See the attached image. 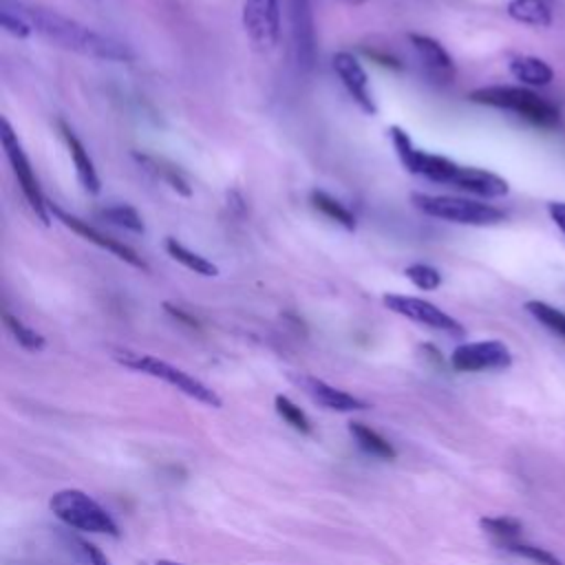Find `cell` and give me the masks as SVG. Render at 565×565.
Listing matches in <instances>:
<instances>
[{"label": "cell", "instance_id": "cell-6", "mask_svg": "<svg viewBox=\"0 0 565 565\" xmlns=\"http://www.w3.org/2000/svg\"><path fill=\"white\" fill-rule=\"evenodd\" d=\"M0 139H2V148H4V154H7L9 166H11V172H13L15 181H18V185H20V190H22V194H24L29 207H31V212L35 214V218L44 227H49L51 225L49 201H46V196H44V192L40 188V181H38V177L33 172V166H31V161H29V157H26V152H24V148H22V143H20L18 135L13 132V128H11L7 117H2V121H0Z\"/></svg>", "mask_w": 565, "mask_h": 565}, {"label": "cell", "instance_id": "cell-27", "mask_svg": "<svg viewBox=\"0 0 565 565\" xmlns=\"http://www.w3.org/2000/svg\"><path fill=\"white\" fill-rule=\"evenodd\" d=\"M479 525L483 532L499 539L501 545L510 543V541H519V536L523 532V523L516 516H483L479 521Z\"/></svg>", "mask_w": 565, "mask_h": 565}, {"label": "cell", "instance_id": "cell-5", "mask_svg": "<svg viewBox=\"0 0 565 565\" xmlns=\"http://www.w3.org/2000/svg\"><path fill=\"white\" fill-rule=\"evenodd\" d=\"M115 358L128 366V369H135V371H141L146 375H152V377H159L163 382H168L170 386L179 388L181 393L194 397L196 402L201 404H207L212 408H221L223 406V399L207 386L203 384L201 380L192 377L190 373L172 366L170 362L166 360H159L154 355H143V353H132V351H117Z\"/></svg>", "mask_w": 565, "mask_h": 565}, {"label": "cell", "instance_id": "cell-18", "mask_svg": "<svg viewBox=\"0 0 565 565\" xmlns=\"http://www.w3.org/2000/svg\"><path fill=\"white\" fill-rule=\"evenodd\" d=\"M457 170H459V163H455L452 159H448L444 154H433V152L419 150L417 157H415V163L408 172L426 177L428 181H435V183L452 185V179H455Z\"/></svg>", "mask_w": 565, "mask_h": 565}, {"label": "cell", "instance_id": "cell-23", "mask_svg": "<svg viewBox=\"0 0 565 565\" xmlns=\"http://www.w3.org/2000/svg\"><path fill=\"white\" fill-rule=\"evenodd\" d=\"M523 307L550 333L565 340V311H561V309H556V307H552L550 302H543V300H527Z\"/></svg>", "mask_w": 565, "mask_h": 565}, {"label": "cell", "instance_id": "cell-34", "mask_svg": "<svg viewBox=\"0 0 565 565\" xmlns=\"http://www.w3.org/2000/svg\"><path fill=\"white\" fill-rule=\"evenodd\" d=\"M154 565H185V563H179V561H168V558H161V561H157Z\"/></svg>", "mask_w": 565, "mask_h": 565}, {"label": "cell", "instance_id": "cell-30", "mask_svg": "<svg viewBox=\"0 0 565 565\" xmlns=\"http://www.w3.org/2000/svg\"><path fill=\"white\" fill-rule=\"evenodd\" d=\"M274 404H276L278 415H280L291 428H296L298 433H305V435L311 433V422H309V417H307L305 411H302L300 406H296L287 395H276Z\"/></svg>", "mask_w": 565, "mask_h": 565}, {"label": "cell", "instance_id": "cell-28", "mask_svg": "<svg viewBox=\"0 0 565 565\" xmlns=\"http://www.w3.org/2000/svg\"><path fill=\"white\" fill-rule=\"evenodd\" d=\"M503 547L521 558H527L536 565H563V561L552 554L550 550L545 547H539V545H532V543H523V541H510V543H503Z\"/></svg>", "mask_w": 565, "mask_h": 565}, {"label": "cell", "instance_id": "cell-8", "mask_svg": "<svg viewBox=\"0 0 565 565\" xmlns=\"http://www.w3.org/2000/svg\"><path fill=\"white\" fill-rule=\"evenodd\" d=\"M243 29L256 51H271L280 38V0H245Z\"/></svg>", "mask_w": 565, "mask_h": 565}, {"label": "cell", "instance_id": "cell-22", "mask_svg": "<svg viewBox=\"0 0 565 565\" xmlns=\"http://www.w3.org/2000/svg\"><path fill=\"white\" fill-rule=\"evenodd\" d=\"M132 157H135L141 166H146V170H150L154 177H159L161 181H166V183H168L174 192H179L181 196H190V194H192L188 181L181 177V172H179L174 166L166 163L163 159L143 154V152H132Z\"/></svg>", "mask_w": 565, "mask_h": 565}, {"label": "cell", "instance_id": "cell-3", "mask_svg": "<svg viewBox=\"0 0 565 565\" xmlns=\"http://www.w3.org/2000/svg\"><path fill=\"white\" fill-rule=\"evenodd\" d=\"M411 201L426 216L459 223V225L486 227V225H497V223L505 221V212L501 207L490 205V203H481V201H472V199L437 196V194L415 192L411 196Z\"/></svg>", "mask_w": 565, "mask_h": 565}, {"label": "cell", "instance_id": "cell-20", "mask_svg": "<svg viewBox=\"0 0 565 565\" xmlns=\"http://www.w3.org/2000/svg\"><path fill=\"white\" fill-rule=\"evenodd\" d=\"M166 252H168L177 263H181L185 269H190V271H194V274H199V276H205V278L218 276V267H216L212 260H207V258L201 256L199 252H192L190 247H185L183 243H179V241L172 238V236L166 238Z\"/></svg>", "mask_w": 565, "mask_h": 565}, {"label": "cell", "instance_id": "cell-7", "mask_svg": "<svg viewBox=\"0 0 565 565\" xmlns=\"http://www.w3.org/2000/svg\"><path fill=\"white\" fill-rule=\"evenodd\" d=\"M450 366L459 373L503 371L512 366V351L501 340L463 342L452 351Z\"/></svg>", "mask_w": 565, "mask_h": 565}, {"label": "cell", "instance_id": "cell-2", "mask_svg": "<svg viewBox=\"0 0 565 565\" xmlns=\"http://www.w3.org/2000/svg\"><path fill=\"white\" fill-rule=\"evenodd\" d=\"M468 99L481 106L510 110L539 128H558L561 124L558 106L523 86H483L472 90Z\"/></svg>", "mask_w": 565, "mask_h": 565}, {"label": "cell", "instance_id": "cell-21", "mask_svg": "<svg viewBox=\"0 0 565 565\" xmlns=\"http://www.w3.org/2000/svg\"><path fill=\"white\" fill-rule=\"evenodd\" d=\"M309 201H311L313 210H318L320 214H324L329 221L342 225V227L349 230V232L355 230V216H353V212H351L344 203H340L335 196H331L329 192H324V190H313V192L309 194Z\"/></svg>", "mask_w": 565, "mask_h": 565}, {"label": "cell", "instance_id": "cell-16", "mask_svg": "<svg viewBox=\"0 0 565 565\" xmlns=\"http://www.w3.org/2000/svg\"><path fill=\"white\" fill-rule=\"evenodd\" d=\"M452 185L481 199H501L510 192V185L503 177L483 168H472V166H459L452 179Z\"/></svg>", "mask_w": 565, "mask_h": 565}, {"label": "cell", "instance_id": "cell-33", "mask_svg": "<svg viewBox=\"0 0 565 565\" xmlns=\"http://www.w3.org/2000/svg\"><path fill=\"white\" fill-rule=\"evenodd\" d=\"M547 214L554 221V225L565 234V201H550Z\"/></svg>", "mask_w": 565, "mask_h": 565}, {"label": "cell", "instance_id": "cell-9", "mask_svg": "<svg viewBox=\"0 0 565 565\" xmlns=\"http://www.w3.org/2000/svg\"><path fill=\"white\" fill-rule=\"evenodd\" d=\"M382 302L393 313H399V316H404L413 322H419V324H426L430 329L446 331V333H452V335L463 333V327L450 313H446L444 309H439L430 300L415 298V296H404V294H384Z\"/></svg>", "mask_w": 565, "mask_h": 565}, {"label": "cell", "instance_id": "cell-25", "mask_svg": "<svg viewBox=\"0 0 565 565\" xmlns=\"http://www.w3.org/2000/svg\"><path fill=\"white\" fill-rule=\"evenodd\" d=\"M102 218H106L108 223L121 227V230H128L132 234H143L146 232V225H143V218L141 214L132 207V205H126V203H117V205H108L104 207L102 212Z\"/></svg>", "mask_w": 565, "mask_h": 565}, {"label": "cell", "instance_id": "cell-26", "mask_svg": "<svg viewBox=\"0 0 565 565\" xmlns=\"http://www.w3.org/2000/svg\"><path fill=\"white\" fill-rule=\"evenodd\" d=\"M2 320H4V327L11 331V335L15 338V342L26 349V351H42L46 347V340L42 333H38L35 329L26 327L20 318H15L13 313L4 311L2 313Z\"/></svg>", "mask_w": 565, "mask_h": 565}, {"label": "cell", "instance_id": "cell-29", "mask_svg": "<svg viewBox=\"0 0 565 565\" xmlns=\"http://www.w3.org/2000/svg\"><path fill=\"white\" fill-rule=\"evenodd\" d=\"M404 276L422 291H435L441 285V274L428 263H413L404 269Z\"/></svg>", "mask_w": 565, "mask_h": 565}, {"label": "cell", "instance_id": "cell-12", "mask_svg": "<svg viewBox=\"0 0 565 565\" xmlns=\"http://www.w3.org/2000/svg\"><path fill=\"white\" fill-rule=\"evenodd\" d=\"M331 62H333L335 75L340 77L342 86L347 88L351 99L358 104V108L366 115H375L377 104L373 99V93H371V86H369V75H366L364 66L360 64V60L353 53L338 51Z\"/></svg>", "mask_w": 565, "mask_h": 565}, {"label": "cell", "instance_id": "cell-15", "mask_svg": "<svg viewBox=\"0 0 565 565\" xmlns=\"http://www.w3.org/2000/svg\"><path fill=\"white\" fill-rule=\"evenodd\" d=\"M57 128H60V135L66 143V150H68V157L75 166V174H77V181L79 185L84 188V192L88 194H99L102 190V181H99V174L95 170V163L88 154V150L84 148L82 139L73 132V128L64 121V119H57Z\"/></svg>", "mask_w": 565, "mask_h": 565}, {"label": "cell", "instance_id": "cell-1", "mask_svg": "<svg viewBox=\"0 0 565 565\" xmlns=\"http://www.w3.org/2000/svg\"><path fill=\"white\" fill-rule=\"evenodd\" d=\"M4 4L13 7L29 24L31 29L42 35L46 42L79 53L84 57L93 60H106V62H130L132 51L126 42L115 40L110 35H104L68 15H62L53 9L26 4L22 0H2Z\"/></svg>", "mask_w": 565, "mask_h": 565}, {"label": "cell", "instance_id": "cell-17", "mask_svg": "<svg viewBox=\"0 0 565 565\" xmlns=\"http://www.w3.org/2000/svg\"><path fill=\"white\" fill-rule=\"evenodd\" d=\"M508 71L514 79L527 86H547L554 79V68L534 55H516L510 60Z\"/></svg>", "mask_w": 565, "mask_h": 565}, {"label": "cell", "instance_id": "cell-32", "mask_svg": "<svg viewBox=\"0 0 565 565\" xmlns=\"http://www.w3.org/2000/svg\"><path fill=\"white\" fill-rule=\"evenodd\" d=\"M79 547H82V552L86 554V558H88L90 565H113V563L108 561V556H106L97 545H93V543H88V541H79Z\"/></svg>", "mask_w": 565, "mask_h": 565}, {"label": "cell", "instance_id": "cell-11", "mask_svg": "<svg viewBox=\"0 0 565 565\" xmlns=\"http://www.w3.org/2000/svg\"><path fill=\"white\" fill-rule=\"evenodd\" d=\"M289 33L294 44L296 64L302 73H309L316 64V22L309 0H289Z\"/></svg>", "mask_w": 565, "mask_h": 565}, {"label": "cell", "instance_id": "cell-35", "mask_svg": "<svg viewBox=\"0 0 565 565\" xmlns=\"http://www.w3.org/2000/svg\"><path fill=\"white\" fill-rule=\"evenodd\" d=\"M342 2H347V4H353V7H358V4H364V2H369V0H342Z\"/></svg>", "mask_w": 565, "mask_h": 565}, {"label": "cell", "instance_id": "cell-10", "mask_svg": "<svg viewBox=\"0 0 565 565\" xmlns=\"http://www.w3.org/2000/svg\"><path fill=\"white\" fill-rule=\"evenodd\" d=\"M49 210H51V216H55L64 227H68L71 232H75V234L82 236L84 241H88V243L97 245L99 249H104V252L117 256L119 260L128 263V265L135 267V269L150 271L148 263H146L130 245H126V243H121V241H117V238H113V236H108V234L95 230L93 225H88V221H82V218H77L75 214H68V212L62 210L57 203H49Z\"/></svg>", "mask_w": 565, "mask_h": 565}, {"label": "cell", "instance_id": "cell-19", "mask_svg": "<svg viewBox=\"0 0 565 565\" xmlns=\"http://www.w3.org/2000/svg\"><path fill=\"white\" fill-rule=\"evenodd\" d=\"M508 15L521 24L530 26H550L552 9L547 0H510L505 7Z\"/></svg>", "mask_w": 565, "mask_h": 565}, {"label": "cell", "instance_id": "cell-4", "mask_svg": "<svg viewBox=\"0 0 565 565\" xmlns=\"http://www.w3.org/2000/svg\"><path fill=\"white\" fill-rule=\"evenodd\" d=\"M49 508L62 523L75 530L119 536V530L113 516L95 499H90L86 492L77 488H66L55 492L49 499Z\"/></svg>", "mask_w": 565, "mask_h": 565}, {"label": "cell", "instance_id": "cell-24", "mask_svg": "<svg viewBox=\"0 0 565 565\" xmlns=\"http://www.w3.org/2000/svg\"><path fill=\"white\" fill-rule=\"evenodd\" d=\"M349 433L355 437V441L371 455L380 457V459H395V448L375 430H371L369 426H364L362 422H353L349 424Z\"/></svg>", "mask_w": 565, "mask_h": 565}, {"label": "cell", "instance_id": "cell-31", "mask_svg": "<svg viewBox=\"0 0 565 565\" xmlns=\"http://www.w3.org/2000/svg\"><path fill=\"white\" fill-rule=\"evenodd\" d=\"M0 24H2V29H4L9 35L20 38V40H24V38H29V35L33 33L31 24H29L13 7H9V4H4V2H2V7H0Z\"/></svg>", "mask_w": 565, "mask_h": 565}, {"label": "cell", "instance_id": "cell-14", "mask_svg": "<svg viewBox=\"0 0 565 565\" xmlns=\"http://www.w3.org/2000/svg\"><path fill=\"white\" fill-rule=\"evenodd\" d=\"M408 40L422 62V66L426 68V73L437 79V82H452L455 77V62L450 57V53L430 35H422V33H408Z\"/></svg>", "mask_w": 565, "mask_h": 565}, {"label": "cell", "instance_id": "cell-13", "mask_svg": "<svg viewBox=\"0 0 565 565\" xmlns=\"http://www.w3.org/2000/svg\"><path fill=\"white\" fill-rule=\"evenodd\" d=\"M298 386L320 406L329 408V411H338V413H351V411H364L369 408V404L351 393H344L331 384H327L324 380L311 377V375H296Z\"/></svg>", "mask_w": 565, "mask_h": 565}]
</instances>
